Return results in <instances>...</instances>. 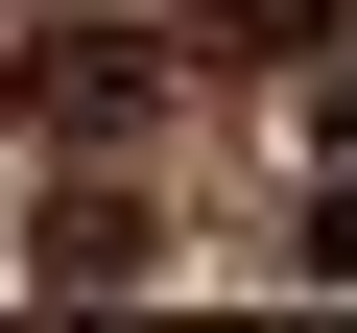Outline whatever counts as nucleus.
Wrapping results in <instances>:
<instances>
[{"instance_id": "nucleus-4", "label": "nucleus", "mask_w": 357, "mask_h": 333, "mask_svg": "<svg viewBox=\"0 0 357 333\" xmlns=\"http://www.w3.org/2000/svg\"><path fill=\"white\" fill-rule=\"evenodd\" d=\"M238 24H262V48H310V24H333V0H238Z\"/></svg>"}, {"instance_id": "nucleus-1", "label": "nucleus", "mask_w": 357, "mask_h": 333, "mask_svg": "<svg viewBox=\"0 0 357 333\" xmlns=\"http://www.w3.org/2000/svg\"><path fill=\"white\" fill-rule=\"evenodd\" d=\"M167 95H191V72H167V24H48L24 48V143H167Z\"/></svg>"}, {"instance_id": "nucleus-5", "label": "nucleus", "mask_w": 357, "mask_h": 333, "mask_svg": "<svg viewBox=\"0 0 357 333\" xmlns=\"http://www.w3.org/2000/svg\"><path fill=\"white\" fill-rule=\"evenodd\" d=\"M333 143H357V72H333Z\"/></svg>"}, {"instance_id": "nucleus-2", "label": "nucleus", "mask_w": 357, "mask_h": 333, "mask_svg": "<svg viewBox=\"0 0 357 333\" xmlns=\"http://www.w3.org/2000/svg\"><path fill=\"white\" fill-rule=\"evenodd\" d=\"M143 262H167V215L119 191V166H96V191H48V215H24V286H143Z\"/></svg>"}, {"instance_id": "nucleus-3", "label": "nucleus", "mask_w": 357, "mask_h": 333, "mask_svg": "<svg viewBox=\"0 0 357 333\" xmlns=\"http://www.w3.org/2000/svg\"><path fill=\"white\" fill-rule=\"evenodd\" d=\"M286 262H310V286H357V143H333V191L286 215Z\"/></svg>"}]
</instances>
